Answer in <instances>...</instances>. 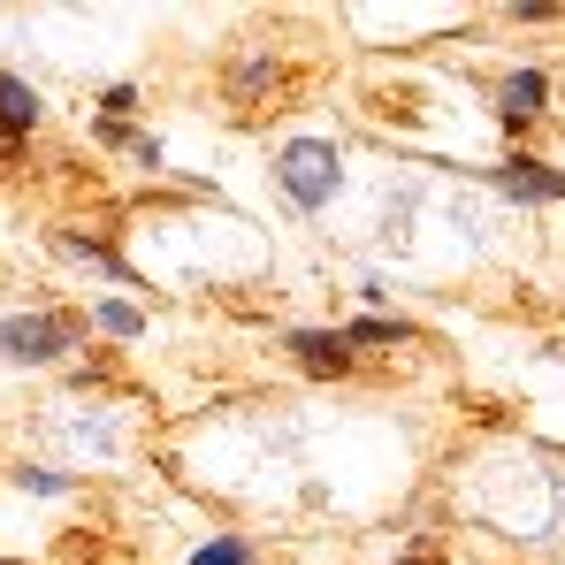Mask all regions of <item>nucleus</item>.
Segmentation results:
<instances>
[{
    "label": "nucleus",
    "mask_w": 565,
    "mask_h": 565,
    "mask_svg": "<svg viewBox=\"0 0 565 565\" xmlns=\"http://www.w3.org/2000/svg\"><path fill=\"white\" fill-rule=\"evenodd\" d=\"M93 321H99V329H107V337H138V329H146V313H138L130 298H107V306H99Z\"/></svg>",
    "instance_id": "0eeeda50"
},
{
    "label": "nucleus",
    "mask_w": 565,
    "mask_h": 565,
    "mask_svg": "<svg viewBox=\"0 0 565 565\" xmlns=\"http://www.w3.org/2000/svg\"><path fill=\"white\" fill-rule=\"evenodd\" d=\"M276 177H282V191H290L298 206H329L337 184H344V153H337L329 138H290V146L276 153Z\"/></svg>",
    "instance_id": "f257e3e1"
},
{
    "label": "nucleus",
    "mask_w": 565,
    "mask_h": 565,
    "mask_svg": "<svg viewBox=\"0 0 565 565\" xmlns=\"http://www.w3.org/2000/svg\"><path fill=\"white\" fill-rule=\"evenodd\" d=\"M23 489H31V497H70V473H46V467H31V473H23Z\"/></svg>",
    "instance_id": "9d476101"
},
{
    "label": "nucleus",
    "mask_w": 565,
    "mask_h": 565,
    "mask_svg": "<svg viewBox=\"0 0 565 565\" xmlns=\"http://www.w3.org/2000/svg\"><path fill=\"white\" fill-rule=\"evenodd\" d=\"M0 130H8V138H31V130H39V93H31L15 70H0Z\"/></svg>",
    "instance_id": "423d86ee"
},
{
    "label": "nucleus",
    "mask_w": 565,
    "mask_h": 565,
    "mask_svg": "<svg viewBox=\"0 0 565 565\" xmlns=\"http://www.w3.org/2000/svg\"><path fill=\"white\" fill-rule=\"evenodd\" d=\"M397 337H413V329H405V321H352V329H344L352 352H367V344H397Z\"/></svg>",
    "instance_id": "6e6552de"
},
{
    "label": "nucleus",
    "mask_w": 565,
    "mask_h": 565,
    "mask_svg": "<svg viewBox=\"0 0 565 565\" xmlns=\"http://www.w3.org/2000/svg\"><path fill=\"white\" fill-rule=\"evenodd\" d=\"M70 344H77V329L54 321V313H8V321H0V352L23 360V367H46V360H62Z\"/></svg>",
    "instance_id": "f03ea898"
},
{
    "label": "nucleus",
    "mask_w": 565,
    "mask_h": 565,
    "mask_svg": "<svg viewBox=\"0 0 565 565\" xmlns=\"http://www.w3.org/2000/svg\"><path fill=\"white\" fill-rule=\"evenodd\" d=\"M543 99H551V70H512V77H504V122L527 130V122L543 115Z\"/></svg>",
    "instance_id": "39448f33"
},
{
    "label": "nucleus",
    "mask_w": 565,
    "mask_h": 565,
    "mask_svg": "<svg viewBox=\"0 0 565 565\" xmlns=\"http://www.w3.org/2000/svg\"><path fill=\"white\" fill-rule=\"evenodd\" d=\"M191 565H253V543H237V535H222V543H206V551H191Z\"/></svg>",
    "instance_id": "1a4fd4ad"
},
{
    "label": "nucleus",
    "mask_w": 565,
    "mask_h": 565,
    "mask_svg": "<svg viewBox=\"0 0 565 565\" xmlns=\"http://www.w3.org/2000/svg\"><path fill=\"white\" fill-rule=\"evenodd\" d=\"M290 360H298V367H313L321 382H344L360 352H352L337 329H290Z\"/></svg>",
    "instance_id": "7ed1b4c3"
},
{
    "label": "nucleus",
    "mask_w": 565,
    "mask_h": 565,
    "mask_svg": "<svg viewBox=\"0 0 565 565\" xmlns=\"http://www.w3.org/2000/svg\"><path fill=\"white\" fill-rule=\"evenodd\" d=\"M497 191L520 199V206H535V199H565V177L558 169H535V161H504L497 169Z\"/></svg>",
    "instance_id": "20e7f679"
}]
</instances>
